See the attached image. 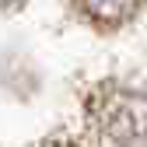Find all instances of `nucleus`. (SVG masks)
<instances>
[{
    "label": "nucleus",
    "mask_w": 147,
    "mask_h": 147,
    "mask_svg": "<svg viewBox=\"0 0 147 147\" xmlns=\"http://www.w3.org/2000/svg\"><path fill=\"white\" fill-rule=\"evenodd\" d=\"M88 116L112 144H137L147 137V95L119 84H102L88 98Z\"/></svg>",
    "instance_id": "f257e3e1"
},
{
    "label": "nucleus",
    "mask_w": 147,
    "mask_h": 147,
    "mask_svg": "<svg viewBox=\"0 0 147 147\" xmlns=\"http://www.w3.org/2000/svg\"><path fill=\"white\" fill-rule=\"evenodd\" d=\"M74 4H77L95 25H102V28L126 25L140 11V0H74Z\"/></svg>",
    "instance_id": "f03ea898"
},
{
    "label": "nucleus",
    "mask_w": 147,
    "mask_h": 147,
    "mask_svg": "<svg viewBox=\"0 0 147 147\" xmlns=\"http://www.w3.org/2000/svg\"><path fill=\"white\" fill-rule=\"evenodd\" d=\"M25 0H0V11H14V7H21Z\"/></svg>",
    "instance_id": "7ed1b4c3"
}]
</instances>
